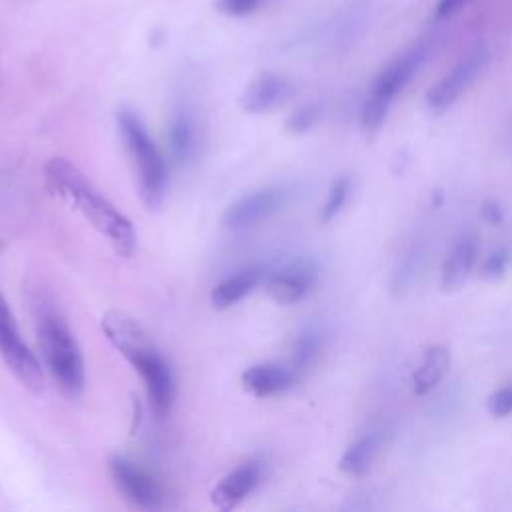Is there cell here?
<instances>
[{"label":"cell","instance_id":"cell-1","mask_svg":"<svg viewBox=\"0 0 512 512\" xmlns=\"http://www.w3.org/2000/svg\"><path fill=\"white\" fill-rule=\"evenodd\" d=\"M44 184L54 198L78 212L104 236L118 256L130 258L134 254L138 236L130 218L78 166L60 156L50 158L44 166Z\"/></svg>","mask_w":512,"mask_h":512},{"label":"cell","instance_id":"cell-2","mask_svg":"<svg viewBox=\"0 0 512 512\" xmlns=\"http://www.w3.org/2000/svg\"><path fill=\"white\" fill-rule=\"evenodd\" d=\"M102 330L108 342L140 374L152 414L156 418H166L174 404L176 382L168 360L152 336L136 318L122 310H108L102 316Z\"/></svg>","mask_w":512,"mask_h":512},{"label":"cell","instance_id":"cell-3","mask_svg":"<svg viewBox=\"0 0 512 512\" xmlns=\"http://www.w3.org/2000/svg\"><path fill=\"white\" fill-rule=\"evenodd\" d=\"M34 328L46 372L68 400H76L84 392L86 372L74 332L60 310L44 298L34 304Z\"/></svg>","mask_w":512,"mask_h":512},{"label":"cell","instance_id":"cell-4","mask_svg":"<svg viewBox=\"0 0 512 512\" xmlns=\"http://www.w3.org/2000/svg\"><path fill=\"white\" fill-rule=\"evenodd\" d=\"M118 132L132 160L138 190L148 210H158L164 204L168 190V162L152 140L140 116L130 108H120L116 114Z\"/></svg>","mask_w":512,"mask_h":512},{"label":"cell","instance_id":"cell-5","mask_svg":"<svg viewBox=\"0 0 512 512\" xmlns=\"http://www.w3.org/2000/svg\"><path fill=\"white\" fill-rule=\"evenodd\" d=\"M0 356L14 378L32 394L44 392V368L24 342L16 318L0 292Z\"/></svg>","mask_w":512,"mask_h":512},{"label":"cell","instance_id":"cell-6","mask_svg":"<svg viewBox=\"0 0 512 512\" xmlns=\"http://www.w3.org/2000/svg\"><path fill=\"white\" fill-rule=\"evenodd\" d=\"M108 468L116 488L132 506L140 510H158L164 506V488L148 468L124 454H112Z\"/></svg>","mask_w":512,"mask_h":512},{"label":"cell","instance_id":"cell-7","mask_svg":"<svg viewBox=\"0 0 512 512\" xmlns=\"http://www.w3.org/2000/svg\"><path fill=\"white\" fill-rule=\"evenodd\" d=\"M292 198V190L286 186H266L248 192L234 200L222 214V224L232 230L252 228L270 216L278 214Z\"/></svg>","mask_w":512,"mask_h":512},{"label":"cell","instance_id":"cell-8","mask_svg":"<svg viewBox=\"0 0 512 512\" xmlns=\"http://www.w3.org/2000/svg\"><path fill=\"white\" fill-rule=\"evenodd\" d=\"M488 56V50L484 46H478L466 58H462L446 76H442L426 92L428 108L434 114L446 112L460 98V94L474 82V78L484 70Z\"/></svg>","mask_w":512,"mask_h":512},{"label":"cell","instance_id":"cell-9","mask_svg":"<svg viewBox=\"0 0 512 512\" xmlns=\"http://www.w3.org/2000/svg\"><path fill=\"white\" fill-rule=\"evenodd\" d=\"M316 284V266L310 260H290L268 270L264 288L278 304H296L310 294Z\"/></svg>","mask_w":512,"mask_h":512},{"label":"cell","instance_id":"cell-10","mask_svg":"<svg viewBox=\"0 0 512 512\" xmlns=\"http://www.w3.org/2000/svg\"><path fill=\"white\" fill-rule=\"evenodd\" d=\"M166 142L170 160L176 168H186L194 162L200 148V130L194 108L188 102H178L172 108Z\"/></svg>","mask_w":512,"mask_h":512},{"label":"cell","instance_id":"cell-11","mask_svg":"<svg viewBox=\"0 0 512 512\" xmlns=\"http://www.w3.org/2000/svg\"><path fill=\"white\" fill-rule=\"evenodd\" d=\"M264 466L260 460H248L230 470L210 492V502L220 512L238 508L262 482Z\"/></svg>","mask_w":512,"mask_h":512},{"label":"cell","instance_id":"cell-12","mask_svg":"<svg viewBox=\"0 0 512 512\" xmlns=\"http://www.w3.org/2000/svg\"><path fill=\"white\" fill-rule=\"evenodd\" d=\"M426 54H428L426 46L418 44V46L402 52L394 60H390L380 70V74L374 78L372 88H370V96H376V98L392 104V100L408 86V82L420 70V66L426 60Z\"/></svg>","mask_w":512,"mask_h":512},{"label":"cell","instance_id":"cell-13","mask_svg":"<svg viewBox=\"0 0 512 512\" xmlns=\"http://www.w3.org/2000/svg\"><path fill=\"white\" fill-rule=\"evenodd\" d=\"M300 372L292 364L258 362L240 374L242 388L254 398H272L296 386Z\"/></svg>","mask_w":512,"mask_h":512},{"label":"cell","instance_id":"cell-14","mask_svg":"<svg viewBox=\"0 0 512 512\" xmlns=\"http://www.w3.org/2000/svg\"><path fill=\"white\" fill-rule=\"evenodd\" d=\"M268 266L266 264H246L242 268H238L236 272L228 274L226 278H222L210 292V304L216 310H228L232 306H236L238 302H242L248 294L254 292V288L258 284H262L266 280L268 274Z\"/></svg>","mask_w":512,"mask_h":512},{"label":"cell","instance_id":"cell-15","mask_svg":"<svg viewBox=\"0 0 512 512\" xmlns=\"http://www.w3.org/2000/svg\"><path fill=\"white\" fill-rule=\"evenodd\" d=\"M290 94L292 84L284 76L262 74L246 86V90L240 96V106L244 112L262 114L288 100Z\"/></svg>","mask_w":512,"mask_h":512},{"label":"cell","instance_id":"cell-16","mask_svg":"<svg viewBox=\"0 0 512 512\" xmlns=\"http://www.w3.org/2000/svg\"><path fill=\"white\" fill-rule=\"evenodd\" d=\"M478 256V240L474 234L460 238L446 256L440 272V286L444 292L458 290L470 276Z\"/></svg>","mask_w":512,"mask_h":512},{"label":"cell","instance_id":"cell-17","mask_svg":"<svg viewBox=\"0 0 512 512\" xmlns=\"http://www.w3.org/2000/svg\"><path fill=\"white\" fill-rule=\"evenodd\" d=\"M450 368V350L444 344H432L424 350L418 368L412 374V390L418 396L432 392Z\"/></svg>","mask_w":512,"mask_h":512},{"label":"cell","instance_id":"cell-18","mask_svg":"<svg viewBox=\"0 0 512 512\" xmlns=\"http://www.w3.org/2000/svg\"><path fill=\"white\" fill-rule=\"evenodd\" d=\"M374 454H376V438L372 434L360 436L342 452L338 460V468L348 476H362L370 468Z\"/></svg>","mask_w":512,"mask_h":512},{"label":"cell","instance_id":"cell-19","mask_svg":"<svg viewBox=\"0 0 512 512\" xmlns=\"http://www.w3.org/2000/svg\"><path fill=\"white\" fill-rule=\"evenodd\" d=\"M320 348H322V334H320V330L314 328V326L304 328V330L296 336V340H294L290 364H292L298 372H304L306 368H310V366L314 364V360H316L318 354H320Z\"/></svg>","mask_w":512,"mask_h":512},{"label":"cell","instance_id":"cell-20","mask_svg":"<svg viewBox=\"0 0 512 512\" xmlns=\"http://www.w3.org/2000/svg\"><path fill=\"white\" fill-rule=\"evenodd\" d=\"M348 194H350V178L348 176L336 178L332 182V186L328 190V196H326V200L322 204V210H320V220L324 224L332 222L342 212V208L346 206Z\"/></svg>","mask_w":512,"mask_h":512},{"label":"cell","instance_id":"cell-21","mask_svg":"<svg viewBox=\"0 0 512 512\" xmlns=\"http://www.w3.org/2000/svg\"><path fill=\"white\" fill-rule=\"evenodd\" d=\"M320 118V106L318 104H306V106H300L296 112H292L284 124L286 132L288 134H304L308 132L310 128L316 126Z\"/></svg>","mask_w":512,"mask_h":512},{"label":"cell","instance_id":"cell-22","mask_svg":"<svg viewBox=\"0 0 512 512\" xmlns=\"http://www.w3.org/2000/svg\"><path fill=\"white\" fill-rule=\"evenodd\" d=\"M508 264H510V250L508 248H498L490 256H486V260L480 264L478 274L484 280H498L506 274Z\"/></svg>","mask_w":512,"mask_h":512},{"label":"cell","instance_id":"cell-23","mask_svg":"<svg viewBox=\"0 0 512 512\" xmlns=\"http://www.w3.org/2000/svg\"><path fill=\"white\" fill-rule=\"evenodd\" d=\"M486 410L492 418H506L512 414V384L494 390L486 398Z\"/></svg>","mask_w":512,"mask_h":512},{"label":"cell","instance_id":"cell-24","mask_svg":"<svg viewBox=\"0 0 512 512\" xmlns=\"http://www.w3.org/2000/svg\"><path fill=\"white\" fill-rule=\"evenodd\" d=\"M264 0H216V10L226 16H248L260 8Z\"/></svg>","mask_w":512,"mask_h":512},{"label":"cell","instance_id":"cell-25","mask_svg":"<svg viewBox=\"0 0 512 512\" xmlns=\"http://www.w3.org/2000/svg\"><path fill=\"white\" fill-rule=\"evenodd\" d=\"M480 216H482V220H484L486 224H490V226H498V224H502V220H504V212H502L500 204L494 202V200H486V202L480 206Z\"/></svg>","mask_w":512,"mask_h":512},{"label":"cell","instance_id":"cell-26","mask_svg":"<svg viewBox=\"0 0 512 512\" xmlns=\"http://www.w3.org/2000/svg\"><path fill=\"white\" fill-rule=\"evenodd\" d=\"M470 0H440L436 6V18H450L460 12Z\"/></svg>","mask_w":512,"mask_h":512}]
</instances>
